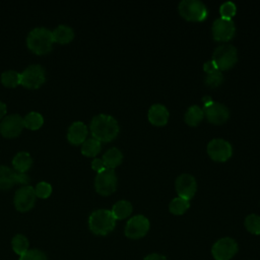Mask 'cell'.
Here are the masks:
<instances>
[{"label":"cell","instance_id":"2","mask_svg":"<svg viewBox=\"0 0 260 260\" xmlns=\"http://www.w3.org/2000/svg\"><path fill=\"white\" fill-rule=\"evenodd\" d=\"M26 44L31 52L38 55L47 54L52 50L54 44L52 31L46 27H36L29 31Z\"/></svg>","mask_w":260,"mask_h":260},{"label":"cell","instance_id":"11","mask_svg":"<svg viewBox=\"0 0 260 260\" xmlns=\"http://www.w3.org/2000/svg\"><path fill=\"white\" fill-rule=\"evenodd\" d=\"M149 220L142 214L132 216L126 223L125 235L130 239H139L146 235L149 230Z\"/></svg>","mask_w":260,"mask_h":260},{"label":"cell","instance_id":"23","mask_svg":"<svg viewBox=\"0 0 260 260\" xmlns=\"http://www.w3.org/2000/svg\"><path fill=\"white\" fill-rule=\"evenodd\" d=\"M203 117H204L203 109L197 105H192L186 110L184 115V120L187 124L191 126H195L202 121Z\"/></svg>","mask_w":260,"mask_h":260},{"label":"cell","instance_id":"3","mask_svg":"<svg viewBox=\"0 0 260 260\" xmlns=\"http://www.w3.org/2000/svg\"><path fill=\"white\" fill-rule=\"evenodd\" d=\"M90 231L95 235L105 236L112 232L116 225V218L109 209L94 210L88 218Z\"/></svg>","mask_w":260,"mask_h":260},{"label":"cell","instance_id":"14","mask_svg":"<svg viewBox=\"0 0 260 260\" xmlns=\"http://www.w3.org/2000/svg\"><path fill=\"white\" fill-rule=\"evenodd\" d=\"M212 36L217 41H228L232 39L236 32L235 22L232 18L217 17L212 23Z\"/></svg>","mask_w":260,"mask_h":260},{"label":"cell","instance_id":"8","mask_svg":"<svg viewBox=\"0 0 260 260\" xmlns=\"http://www.w3.org/2000/svg\"><path fill=\"white\" fill-rule=\"evenodd\" d=\"M207 153L216 161H224L232 156L233 146L223 138H212L207 143Z\"/></svg>","mask_w":260,"mask_h":260},{"label":"cell","instance_id":"19","mask_svg":"<svg viewBox=\"0 0 260 260\" xmlns=\"http://www.w3.org/2000/svg\"><path fill=\"white\" fill-rule=\"evenodd\" d=\"M52 36H53L54 42H57L60 44H67L73 40L74 30L69 25L60 24L54 30H52Z\"/></svg>","mask_w":260,"mask_h":260},{"label":"cell","instance_id":"30","mask_svg":"<svg viewBox=\"0 0 260 260\" xmlns=\"http://www.w3.org/2000/svg\"><path fill=\"white\" fill-rule=\"evenodd\" d=\"M245 226L250 233L260 235V216L255 213L247 215L245 218Z\"/></svg>","mask_w":260,"mask_h":260},{"label":"cell","instance_id":"32","mask_svg":"<svg viewBox=\"0 0 260 260\" xmlns=\"http://www.w3.org/2000/svg\"><path fill=\"white\" fill-rule=\"evenodd\" d=\"M236 4L233 1H225L219 7V12L221 17L232 18L236 13Z\"/></svg>","mask_w":260,"mask_h":260},{"label":"cell","instance_id":"16","mask_svg":"<svg viewBox=\"0 0 260 260\" xmlns=\"http://www.w3.org/2000/svg\"><path fill=\"white\" fill-rule=\"evenodd\" d=\"M87 132H88L87 127L83 122L81 121L73 122L68 128L67 139L72 144H75V145L81 144L86 139Z\"/></svg>","mask_w":260,"mask_h":260},{"label":"cell","instance_id":"24","mask_svg":"<svg viewBox=\"0 0 260 260\" xmlns=\"http://www.w3.org/2000/svg\"><path fill=\"white\" fill-rule=\"evenodd\" d=\"M102 149V143L95 138L85 139L81 145V152L85 156H95Z\"/></svg>","mask_w":260,"mask_h":260},{"label":"cell","instance_id":"36","mask_svg":"<svg viewBox=\"0 0 260 260\" xmlns=\"http://www.w3.org/2000/svg\"><path fill=\"white\" fill-rule=\"evenodd\" d=\"M203 68H204V71L205 72H209L211 70H214V69H218L217 66L215 65V63L212 61V60H209V61H206L203 65Z\"/></svg>","mask_w":260,"mask_h":260},{"label":"cell","instance_id":"6","mask_svg":"<svg viewBox=\"0 0 260 260\" xmlns=\"http://www.w3.org/2000/svg\"><path fill=\"white\" fill-rule=\"evenodd\" d=\"M118 178L114 169L106 168L99 172L94 178V187L101 195H110L117 189Z\"/></svg>","mask_w":260,"mask_h":260},{"label":"cell","instance_id":"35","mask_svg":"<svg viewBox=\"0 0 260 260\" xmlns=\"http://www.w3.org/2000/svg\"><path fill=\"white\" fill-rule=\"evenodd\" d=\"M91 168H92L94 171H96L98 173L106 169V167H105L104 161H103L102 158H94V159L91 161Z\"/></svg>","mask_w":260,"mask_h":260},{"label":"cell","instance_id":"29","mask_svg":"<svg viewBox=\"0 0 260 260\" xmlns=\"http://www.w3.org/2000/svg\"><path fill=\"white\" fill-rule=\"evenodd\" d=\"M205 84L210 87H216L223 81V74L219 69H214L209 72H206Z\"/></svg>","mask_w":260,"mask_h":260},{"label":"cell","instance_id":"34","mask_svg":"<svg viewBox=\"0 0 260 260\" xmlns=\"http://www.w3.org/2000/svg\"><path fill=\"white\" fill-rule=\"evenodd\" d=\"M28 182H29V177L25 173L16 172V175H15V183L16 184H23V186H25Z\"/></svg>","mask_w":260,"mask_h":260},{"label":"cell","instance_id":"25","mask_svg":"<svg viewBox=\"0 0 260 260\" xmlns=\"http://www.w3.org/2000/svg\"><path fill=\"white\" fill-rule=\"evenodd\" d=\"M23 123H24L25 128H27L29 130H37V129L41 128V126L43 125L44 118L38 112H29L23 118Z\"/></svg>","mask_w":260,"mask_h":260},{"label":"cell","instance_id":"31","mask_svg":"<svg viewBox=\"0 0 260 260\" xmlns=\"http://www.w3.org/2000/svg\"><path fill=\"white\" fill-rule=\"evenodd\" d=\"M36 196L40 198H48L52 193V186L47 182H40L35 188Z\"/></svg>","mask_w":260,"mask_h":260},{"label":"cell","instance_id":"28","mask_svg":"<svg viewBox=\"0 0 260 260\" xmlns=\"http://www.w3.org/2000/svg\"><path fill=\"white\" fill-rule=\"evenodd\" d=\"M13 251L19 256L28 251V241L23 235H16L12 239Z\"/></svg>","mask_w":260,"mask_h":260},{"label":"cell","instance_id":"1","mask_svg":"<svg viewBox=\"0 0 260 260\" xmlns=\"http://www.w3.org/2000/svg\"><path fill=\"white\" fill-rule=\"evenodd\" d=\"M90 132L92 137L101 142H108L116 138L120 127L117 120L107 114L95 115L90 121Z\"/></svg>","mask_w":260,"mask_h":260},{"label":"cell","instance_id":"13","mask_svg":"<svg viewBox=\"0 0 260 260\" xmlns=\"http://www.w3.org/2000/svg\"><path fill=\"white\" fill-rule=\"evenodd\" d=\"M175 188L178 195L187 200L191 199L197 191V182L193 175L183 173L175 181Z\"/></svg>","mask_w":260,"mask_h":260},{"label":"cell","instance_id":"21","mask_svg":"<svg viewBox=\"0 0 260 260\" xmlns=\"http://www.w3.org/2000/svg\"><path fill=\"white\" fill-rule=\"evenodd\" d=\"M16 171L6 166H0V189H10L15 183Z\"/></svg>","mask_w":260,"mask_h":260},{"label":"cell","instance_id":"17","mask_svg":"<svg viewBox=\"0 0 260 260\" xmlns=\"http://www.w3.org/2000/svg\"><path fill=\"white\" fill-rule=\"evenodd\" d=\"M148 120L157 126L165 125L169 120V110L162 104H153L148 110Z\"/></svg>","mask_w":260,"mask_h":260},{"label":"cell","instance_id":"9","mask_svg":"<svg viewBox=\"0 0 260 260\" xmlns=\"http://www.w3.org/2000/svg\"><path fill=\"white\" fill-rule=\"evenodd\" d=\"M238 252V244L232 238H222L214 243L211 249L215 260H230Z\"/></svg>","mask_w":260,"mask_h":260},{"label":"cell","instance_id":"12","mask_svg":"<svg viewBox=\"0 0 260 260\" xmlns=\"http://www.w3.org/2000/svg\"><path fill=\"white\" fill-rule=\"evenodd\" d=\"M203 112L206 119L213 124H222L230 116V111L225 105L213 101L204 104Z\"/></svg>","mask_w":260,"mask_h":260},{"label":"cell","instance_id":"38","mask_svg":"<svg viewBox=\"0 0 260 260\" xmlns=\"http://www.w3.org/2000/svg\"><path fill=\"white\" fill-rule=\"evenodd\" d=\"M6 105L0 101V118H2L6 114Z\"/></svg>","mask_w":260,"mask_h":260},{"label":"cell","instance_id":"26","mask_svg":"<svg viewBox=\"0 0 260 260\" xmlns=\"http://www.w3.org/2000/svg\"><path fill=\"white\" fill-rule=\"evenodd\" d=\"M190 207V203L189 200L182 198L180 196L175 197L171 200L170 204H169V209L172 213L174 214H183L188 208Z\"/></svg>","mask_w":260,"mask_h":260},{"label":"cell","instance_id":"15","mask_svg":"<svg viewBox=\"0 0 260 260\" xmlns=\"http://www.w3.org/2000/svg\"><path fill=\"white\" fill-rule=\"evenodd\" d=\"M23 127V118L18 114H11L1 121L0 132L6 138H13L21 133Z\"/></svg>","mask_w":260,"mask_h":260},{"label":"cell","instance_id":"20","mask_svg":"<svg viewBox=\"0 0 260 260\" xmlns=\"http://www.w3.org/2000/svg\"><path fill=\"white\" fill-rule=\"evenodd\" d=\"M103 161L106 168L114 169L118 167L123 160V153L117 147L109 148L103 155Z\"/></svg>","mask_w":260,"mask_h":260},{"label":"cell","instance_id":"27","mask_svg":"<svg viewBox=\"0 0 260 260\" xmlns=\"http://www.w3.org/2000/svg\"><path fill=\"white\" fill-rule=\"evenodd\" d=\"M1 82L7 87H15L20 84V73L15 70H7L1 74Z\"/></svg>","mask_w":260,"mask_h":260},{"label":"cell","instance_id":"22","mask_svg":"<svg viewBox=\"0 0 260 260\" xmlns=\"http://www.w3.org/2000/svg\"><path fill=\"white\" fill-rule=\"evenodd\" d=\"M132 204L128 200H119L112 207V214L116 219H123L129 216L132 212Z\"/></svg>","mask_w":260,"mask_h":260},{"label":"cell","instance_id":"18","mask_svg":"<svg viewBox=\"0 0 260 260\" xmlns=\"http://www.w3.org/2000/svg\"><path fill=\"white\" fill-rule=\"evenodd\" d=\"M31 165H32V158L30 154L26 151L17 152L12 159V166L14 171L19 173H25L30 169Z\"/></svg>","mask_w":260,"mask_h":260},{"label":"cell","instance_id":"5","mask_svg":"<svg viewBox=\"0 0 260 260\" xmlns=\"http://www.w3.org/2000/svg\"><path fill=\"white\" fill-rule=\"evenodd\" d=\"M178 9L184 18L193 21L203 20L208 14L206 5L200 0H182Z\"/></svg>","mask_w":260,"mask_h":260},{"label":"cell","instance_id":"7","mask_svg":"<svg viewBox=\"0 0 260 260\" xmlns=\"http://www.w3.org/2000/svg\"><path fill=\"white\" fill-rule=\"evenodd\" d=\"M45 69L39 64L29 65L20 73V84L26 88H38L45 82Z\"/></svg>","mask_w":260,"mask_h":260},{"label":"cell","instance_id":"33","mask_svg":"<svg viewBox=\"0 0 260 260\" xmlns=\"http://www.w3.org/2000/svg\"><path fill=\"white\" fill-rule=\"evenodd\" d=\"M19 260H47V256L44 252L37 249H32L28 250L23 255H21Z\"/></svg>","mask_w":260,"mask_h":260},{"label":"cell","instance_id":"37","mask_svg":"<svg viewBox=\"0 0 260 260\" xmlns=\"http://www.w3.org/2000/svg\"><path fill=\"white\" fill-rule=\"evenodd\" d=\"M144 260H167V258L160 254H156V253H153V254H149L147 255Z\"/></svg>","mask_w":260,"mask_h":260},{"label":"cell","instance_id":"4","mask_svg":"<svg viewBox=\"0 0 260 260\" xmlns=\"http://www.w3.org/2000/svg\"><path fill=\"white\" fill-rule=\"evenodd\" d=\"M211 60L219 70H226L238 61L237 48L230 43L221 44L214 49Z\"/></svg>","mask_w":260,"mask_h":260},{"label":"cell","instance_id":"10","mask_svg":"<svg viewBox=\"0 0 260 260\" xmlns=\"http://www.w3.org/2000/svg\"><path fill=\"white\" fill-rule=\"evenodd\" d=\"M36 198L37 196H36L34 187L28 185L22 186L18 188L15 192L14 199H13L14 206L18 211H21V212L28 211L35 205Z\"/></svg>","mask_w":260,"mask_h":260}]
</instances>
